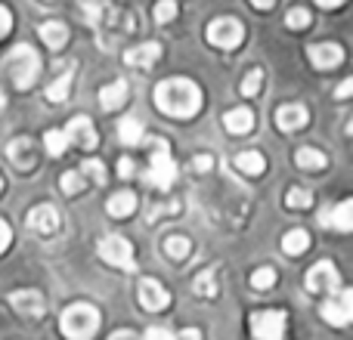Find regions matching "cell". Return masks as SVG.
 <instances>
[{"label": "cell", "mask_w": 353, "mask_h": 340, "mask_svg": "<svg viewBox=\"0 0 353 340\" xmlns=\"http://www.w3.org/2000/svg\"><path fill=\"white\" fill-rule=\"evenodd\" d=\"M155 105L171 118H192L201 109V90L189 78H168L155 87Z\"/></svg>", "instance_id": "6da1fadb"}, {"label": "cell", "mask_w": 353, "mask_h": 340, "mask_svg": "<svg viewBox=\"0 0 353 340\" xmlns=\"http://www.w3.org/2000/svg\"><path fill=\"white\" fill-rule=\"evenodd\" d=\"M84 12H87V22H90L93 28L99 31V37H103V41H99L103 47H112L115 37L134 31V19H130V12L118 10L112 0H84Z\"/></svg>", "instance_id": "7a4b0ae2"}, {"label": "cell", "mask_w": 353, "mask_h": 340, "mask_svg": "<svg viewBox=\"0 0 353 340\" xmlns=\"http://www.w3.org/2000/svg\"><path fill=\"white\" fill-rule=\"evenodd\" d=\"M3 68L10 74V81L16 84V90H28L41 74V56L28 47V43H16L10 53L3 56Z\"/></svg>", "instance_id": "3957f363"}, {"label": "cell", "mask_w": 353, "mask_h": 340, "mask_svg": "<svg viewBox=\"0 0 353 340\" xmlns=\"http://www.w3.org/2000/svg\"><path fill=\"white\" fill-rule=\"evenodd\" d=\"M59 328L68 340H90L99 328V312L90 304H72L62 312Z\"/></svg>", "instance_id": "277c9868"}, {"label": "cell", "mask_w": 353, "mask_h": 340, "mask_svg": "<svg viewBox=\"0 0 353 340\" xmlns=\"http://www.w3.org/2000/svg\"><path fill=\"white\" fill-rule=\"evenodd\" d=\"M174 180H176V164L171 158V146H168V140H155L152 164H149V182H155V189H171Z\"/></svg>", "instance_id": "5b68a950"}, {"label": "cell", "mask_w": 353, "mask_h": 340, "mask_svg": "<svg viewBox=\"0 0 353 340\" xmlns=\"http://www.w3.org/2000/svg\"><path fill=\"white\" fill-rule=\"evenodd\" d=\"M251 337L254 340H282L285 337V312L261 310L251 316Z\"/></svg>", "instance_id": "8992f818"}, {"label": "cell", "mask_w": 353, "mask_h": 340, "mask_svg": "<svg viewBox=\"0 0 353 340\" xmlns=\"http://www.w3.org/2000/svg\"><path fill=\"white\" fill-rule=\"evenodd\" d=\"M245 37V28L239 19H214L208 25V41L220 50H236Z\"/></svg>", "instance_id": "52a82bcc"}, {"label": "cell", "mask_w": 353, "mask_h": 340, "mask_svg": "<svg viewBox=\"0 0 353 340\" xmlns=\"http://www.w3.org/2000/svg\"><path fill=\"white\" fill-rule=\"evenodd\" d=\"M99 257H103L105 263H112V266L118 269H134V248H130L128 238L121 235H105L103 242H99Z\"/></svg>", "instance_id": "ba28073f"}, {"label": "cell", "mask_w": 353, "mask_h": 340, "mask_svg": "<svg viewBox=\"0 0 353 340\" xmlns=\"http://www.w3.org/2000/svg\"><path fill=\"white\" fill-rule=\"evenodd\" d=\"M25 226H28L31 232H34L37 238H50L59 232V211L50 204H37L28 211V220H25Z\"/></svg>", "instance_id": "9c48e42d"}, {"label": "cell", "mask_w": 353, "mask_h": 340, "mask_svg": "<svg viewBox=\"0 0 353 340\" xmlns=\"http://www.w3.org/2000/svg\"><path fill=\"white\" fill-rule=\"evenodd\" d=\"M338 281H341V275H338L335 263L329 260H319L316 266L307 273V291L310 294H325V291H338Z\"/></svg>", "instance_id": "30bf717a"}, {"label": "cell", "mask_w": 353, "mask_h": 340, "mask_svg": "<svg viewBox=\"0 0 353 340\" xmlns=\"http://www.w3.org/2000/svg\"><path fill=\"white\" fill-rule=\"evenodd\" d=\"M323 319L329 325H347L350 319H353V291H341L338 297H332V300H325L323 304Z\"/></svg>", "instance_id": "8fae6325"}, {"label": "cell", "mask_w": 353, "mask_h": 340, "mask_svg": "<svg viewBox=\"0 0 353 340\" xmlns=\"http://www.w3.org/2000/svg\"><path fill=\"white\" fill-rule=\"evenodd\" d=\"M137 291H140L143 310H149V312H161L168 304H171V294H168V288L161 285V281H155V279H143Z\"/></svg>", "instance_id": "7c38bea8"}, {"label": "cell", "mask_w": 353, "mask_h": 340, "mask_svg": "<svg viewBox=\"0 0 353 340\" xmlns=\"http://www.w3.org/2000/svg\"><path fill=\"white\" fill-rule=\"evenodd\" d=\"M6 158H10L19 170H34L37 167V149L28 136H16V140L6 146Z\"/></svg>", "instance_id": "4fadbf2b"}, {"label": "cell", "mask_w": 353, "mask_h": 340, "mask_svg": "<svg viewBox=\"0 0 353 340\" xmlns=\"http://www.w3.org/2000/svg\"><path fill=\"white\" fill-rule=\"evenodd\" d=\"M62 134H65L68 142H74V146L87 149V152H90V149H97V130H93V121H90V118H84V115L74 118V121L68 124Z\"/></svg>", "instance_id": "5bb4252c"}, {"label": "cell", "mask_w": 353, "mask_h": 340, "mask_svg": "<svg viewBox=\"0 0 353 340\" xmlns=\"http://www.w3.org/2000/svg\"><path fill=\"white\" fill-rule=\"evenodd\" d=\"M307 56H310L313 68H319V72H332V68L341 65L344 50L338 47V43H313V47L307 50Z\"/></svg>", "instance_id": "9a60e30c"}, {"label": "cell", "mask_w": 353, "mask_h": 340, "mask_svg": "<svg viewBox=\"0 0 353 340\" xmlns=\"http://www.w3.org/2000/svg\"><path fill=\"white\" fill-rule=\"evenodd\" d=\"M10 306L16 312H22V316H43V297L37 291H12L10 294Z\"/></svg>", "instance_id": "2e32d148"}, {"label": "cell", "mask_w": 353, "mask_h": 340, "mask_svg": "<svg viewBox=\"0 0 353 340\" xmlns=\"http://www.w3.org/2000/svg\"><path fill=\"white\" fill-rule=\"evenodd\" d=\"M319 223L329 226V229H338V232H350L353 229V201H341L338 207L325 211L319 217Z\"/></svg>", "instance_id": "e0dca14e"}, {"label": "cell", "mask_w": 353, "mask_h": 340, "mask_svg": "<svg viewBox=\"0 0 353 340\" xmlns=\"http://www.w3.org/2000/svg\"><path fill=\"white\" fill-rule=\"evenodd\" d=\"M307 121H310V115H307L304 105H282V109L276 111V127L285 130V134H292V130H301Z\"/></svg>", "instance_id": "ac0fdd59"}, {"label": "cell", "mask_w": 353, "mask_h": 340, "mask_svg": "<svg viewBox=\"0 0 353 340\" xmlns=\"http://www.w3.org/2000/svg\"><path fill=\"white\" fill-rule=\"evenodd\" d=\"M159 56H161L159 43H140V47H130L128 53H124V62L134 68H149V65H155Z\"/></svg>", "instance_id": "d6986e66"}, {"label": "cell", "mask_w": 353, "mask_h": 340, "mask_svg": "<svg viewBox=\"0 0 353 340\" xmlns=\"http://www.w3.org/2000/svg\"><path fill=\"white\" fill-rule=\"evenodd\" d=\"M124 103H128V84H124V81H112L109 87L99 90V105H103L105 111L121 109Z\"/></svg>", "instance_id": "ffe728a7"}, {"label": "cell", "mask_w": 353, "mask_h": 340, "mask_svg": "<svg viewBox=\"0 0 353 340\" xmlns=\"http://www.w3.org/2000/svg\"><path fill=\"white\" fill-rule=\"evenodd\" d=\"M223 127L230 130V134H248L251 127H254V111L251 109H232L223 115Z\"/></svg>", "instance_id": "44dd1931"}, {"label": "cell", "mask_w": 353, "mask_h": 340, "mask_svg": "<svg viewBox=\"0 0 353 340\" xmlns=\"http://www.w3.org/2000/svg\"><path fill=\"white\" fill-rule=\"evenodd\" d=\"M232 164L245 176H261L263 170H267V161H263L261 152H239L236 158H232Z\"/></svg>", "instance_id": "7402d4cb"}, {"label": "cell", "mask_w": 353, "mask_h": 340, "mask_svg": "<svg viewBox=\"0 0 353 340\" xmlns=\"http://www.w3.org/2000/svg\"><path fill=\"white\" fill-rule=\"evenodd\" d=\"M72 81H74V68L68 65L65 72H62L59 78H56L53 84L47 87V93H43V96H47V103H65V99H68V90H72Z\"/></svg>", "instance_id": "603a6c76"}, {"label": "cell", "mask_w": 353, "mask_h": 340, "mask_svg": "<svg viewBox=\"0 0 353 340\" xmlns=\"http://www.w3.org/2000/svg\"><path fill=\"white\" fill-rule=\"evenodd\" d=\"M41 41L47 43L50 50H62L68 43V28L65 22H43L41 25Z\"/></svg>", "instance_id": "cb8c5ba5"}, {"label": "cell", "mask_w": 353, "mask_h": 340, "mask_svg": "<svg viewBox=\"0 0 353 340\" xmlns=\"http://www.w3.org/2000/svg\"><path fill=\"white\" fill-rule=\"evenodd\" d=\"M118 140L124 142V146H137V142H143V121L134 115L121 118L118 121Z\"/></svg>", "instance_id": "d4e9b609"}, {"label": "cell", "mask_w": 353, "mask_h": 340, "mask_svg": "<svg viewBox=\"0 0 353 340\" xmlns=\"http://www.w3.org/2000/svg\"><path fill=\"white\" fill-rule=\"evenodd\" d=\"M165 254L171 257V260H186L189 254H192V242H189L186 235H180V232H171V235L165 238Z\"/></svg>", "instance_id": "484cf974"}, {"label": "cell", "mask_w": 353, "mask_h": 340, "mask_svg": "<svg viewBox=\"0 0 353 340\" xmlns=\"http://www.w3.org/2000/svg\"><path fill=\"white\" fill-rule=\"evenodd\" d=\"M137 211V195L134 192H115L109 198V213L112 217H130V213Z\"/></svg>", "instance_id": "4316f807"}, {"label": "cell", "mask_w": 353, "mask_h": 340, "mask_svg": "<svg viewBox=\"0 0 353 340\" xmlns=\"http://www.w3.org/2000/svg\"><path fill=\"white\" fill-rule=\"evenodd\" d=\"M307 248H310V235H307L304 229H292L285 238H282V251H285V254H292V257L304 254Z\"/></svg>", "instance_id": "83f0119b"}, {"label": "cell", "mask_w": 353, "mask_h": 340, "mask_svg": "<svg viewBox=\"0 0 353 340\" xmlns=\"http://www.w3.org/2000/svg\"><path fill=\"white\" fill-rule=\"evenodd\" d=\"M294 161H298V167H307V170H319V167H325V155L319 152V149H298Z\"/></svg>", "instance_id": "f1b7e54d"}, {"label": "cell", "mask_w": 353, "mask_h": 340, "mask_svg": "<svg viewBox=\"0 0 353 340\" xmlns=\"http://www.w3.org/2000/svg\"><path fill=\"white\" fill-rule=\"evenodd\" d=\"M285 204L292 207V211H304V207H310V204H313V195H310V189L292 186V189H288V195H285Z\"/></svg>", "instance_id": "f546056e"}, {"label": "cell", "mask_w": 353, "mask_h": 340, "mask_svg": "<svg viewBox=\"0 0 353 340\" xmlns=\"http://www.w3.org/2000/svg\"><path fill=\"white\" fill-rule=\"evenodd\" d=\"M59 186H62V192H65V195H78L81 189L87 186V176L81 173V170H68V173H62Z\"/></svg>", "instance_id": "4dcf8cb0"}, {"label": "cell", "mask_w": 353, "mask_h": 340, "mask_svg": "<svg viewBox=\"0 0 353 340\" xmlns=\"http://www.w3.org/2000/svg\"><path fill=\"white\" fill-rule=\"evenodd\" d=\"M43 146H47L50 155H56V158H59V155L68 149V140H65V134H62V130H47V134H43Z\"/></svg>", "instance_id": "1f68e13d"}, {"label": "cell", "mask_w": 353, "mask_h": 340, "mask_svg": "<svg viewBox=\"0 0 353 340\" xmlns=\"http://www.w3.org/2000/svg\"><path fill=\"white\" fill-rule=\"evenodd\" d=\"M276 285V273L270 266L263 269H254V275H251V288H257V291H270V288Z\"/></svg>", "instance_id": "d6a6232c"}, {"label": "cell", "mask_w": 353, "mask_h": 340, "mask_svg": "<svg viewBox=\"0 0 353 340\" xmlns=\"http://www.w3.org/2000/svg\"><path fill=\"white\" fill-rule=\"evenodd\" d=\"M195 294H205V297H217V285H214V269H205L195 279Z\"/></svg>", "instance_id": "836d02e7"}, {"label": "cell", "mask_w": 353, "mask_h": 340, "mask_svg": "<svg viewBox=\"0 0 353 340\" xmlns=\"http://www.w3.org/2000/svg\"><path fill=\"white\" fill-rule=\"evenodd\" d=\"M261 87H263V72H261V68H254V72L245 74V81H242V93H245V96H257V93H261Z\"/></svg>", "instance_id": "e575fe53"}, {"label": "cell", "mask_w": 353, "mask_h": 340, "mask_svg": "<svg viewBox=\"0 0 353 340\" xmlns=\"http://www.w3.org/2000/svg\"><path fill=\"white\" fill-rule=\"evenodd\" d=\"M152 16H155V22L168 25L176 16V3H174V0H159V3H155V10H152Z\"/></svg>", "instance_id": "d590c367"}, {"label": "cell", "mask_w": 353, "mask_h": 340, "mask_svg": "<svg viewBox=\"0 0 353 340\" xmlns=\"http://www.w3.org/2000/svg\"><path fill=\"white\" fill-rule=\"evenodd\" d=\"M285 25L288 28H307L310 25V12L304 10V6H294V10H288V16H285Z\"/></svg>", "instance_id": "8d00e7d4"}, {"label": "cell", "mask_w": 353, "mask_h": 340, "mask_svg": "<svg viewBox=\"0 0 353 340\" xmlns=\"http://www.w3.org/2000/svg\"><path fill=\"white\" fill-rule=\"evenodd\" d=\"M81 173L90 176V180L99 182V186L105 182V167H103V161H84V164H81Z\"/></svg>", "instance_id": "74e56055"}, {"label": "cell", "mask_w": 353, "mask_h": 340, "mask_svg": "<svg viewBox=\"0 0 353 340\" xmlns=\"http://www.w3.org/2000/svg\"><path fill=\"white\" fill-rule=\"evenodd\" d=\"M143 340H176V334L174 331H168V328H149Z\"/></svg>", "instance_id": "f35d334b"}, {"label": "cell", "mask_w": 353, "mask_h": 340, "mask_svg": "<svg viewBox=\"0 0 353 340\" xmlns=\"http://www.w3.org/2000/svg\"><path fill=\"white\" fill-rule=\"evenodd\" d=\"M10 28H12V12L6 10V6H0V37H3Z\"/></svg>", "instance_id": "ab89813d"}, {"label": "cell", "mask_w": 353, "mask_h": 340, "mask_svg": "<svg viewBox=\"0 0 353 340\" xmlns=\"http://www.w3.org/2000/svg\"><path fill=\"white\" fill-rule=\"evenodd\" d=\"M211 164H214L211 155H195V161H192V167L199 170V173H201V170H211Z\"/></svg>", "instance_id": "60d3db41"}, {"label": "cell", "mask_w": 353, "mask_h": 340, "mask_svg": "<svg viewBox=\"0 0 353 340\" xmlns=\"http://www.w3.org/2000/svg\"><path fill=\"white\" fill-rule=\"evenodd\" d=\"M10 238H12V232H10V226L0 220V254L6 251V244H10Z\"/></svg>", "instance_id": "b9f144b4"}, {"label": "cell", "mask_w": 353, "mask_h": 340, "mask_svg": "<svg viewBox=\"0 0 353 340\" xmlns=\"http://www.w3.org/2000/svg\"><path fill=\"white\" fill-rule=\"evenodd\" d=\"M350 93H353V78L341 81V87H338V90H335V96H338V99H347Z\"/></svg>", "instance_id": "7bdbcfd3"}, {"label": "cell", "mask_w": 353, "mask_h": 340, "mask_svg": "<svg viewBox=\"0 0 353 340\" xmlns=\"http://www.w3.org/2000/svg\"><path fill=\"white\" fill-rule=\"evenodd\" d=\"M118 173H121L124 180H128V176H134V161H130V158H121V161H118Z\"/></svg>", "instance_id": "ee69618b"}, {"label": "cell", "mask_w": 353, "mask_h": 340, "mask_svg": "<svg viewBox=\"0 0 353 340\" xmlns=\"http://www.w3.org/2000/svg\"><path fill=\"white\" fill-rule=\"evenodd\" d=\"M176 340H201V331L199 328H186V331L176 334Z\"/></svg>", "instance_id": "f6af8a7d"}, {"label": "cell", "mask_w": 353, "mask_h": 340, "mask_svg": "<svg viewBox=\"0 0 353 340\" xmlns=\"http://www.w3.org/2000/svg\"><path fill=\"white\" fill-rule=\"evenodd\" d=\"M109 340H140V337H137L134 331H115V334H112Z\"/></svg>", "instance_id": "bcb514c9"}, {"label": "cell", "mask_w": 353, "mask_h": 340, "mask_svg": "<svg viewBox=\"0 0 353 340\" xmlns=\"http://www.w3.org/2000/svg\"><path fill=\"white\" fill-rule=\"evenodd\" d=\"M251 6H257V10H270V6L276 3V0H248Z\"/></svg>", "instance_id": "7dc6e473"}, {"label": "cell", "mask_w": 353, "mask_h": 340, "mask_svg": "<svg viewBox=\"0 0 353 340\" xmlns=\"http://www.w3.org/2000/svg\"><path fill=\"white\" fill-rule=\"evenodd\" d=\"M319 6H325V10H335V6H341L344 0H316Z\"/></svg>", "instance_id": "c3c4849f"}, {"label": "cell", "mask_w": 353, "mask_h": 340, "mask_svg": "<svg viewBox=\"0 0 353 340\" xmlns=\"http://www.w3.org/2000/svg\"><path fill=\"white\" fill-rule=\"evenodd\" d=\"M3 105H6V99H3V93H0V109H3Z\"/></svg>", "instance_id": "681fc988"}, {"label": "cell", "mask_w": 353, "mask_h": 340, "mask_svg": "<svg viewBox=\"0 0 353 340\" xmlns=\"http://www.w3.org/2000/svg\"><path fill=\"white\" fill-rule=\"evenodd\" d=\"M0 189H3V182H0Z\"/></svg>", "instance_id": "f907efd6"}, {"label": "cell", "mask_w": 353, "mask_h": 340, "mask_svg": "<svg viewBox=\"0 0 353 340\" xmlns=\"http://www.w3.org/2000/svg\"><path fill=\"white\" fill-rule=\"evenodd\" d=\"M47 3H50V0H47Z\"/></svg>", "instance_id": "816d5d0a"}]
</instances>
